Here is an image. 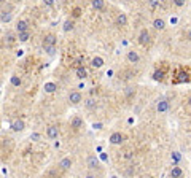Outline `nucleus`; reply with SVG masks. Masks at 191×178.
Wrapping results in <instances>:
<instances>
[{
	"mask_svg": "<svg viewBox=\"0 0 191 178\" xmlns=\"http://www.w3.org/2000/svg\"><path fill=\"white\" fill-rule=\"evenodd\" d=\"M30 38V32H22V34H18V40L19 41H27Z\"/></svg>",
	"mask_w": 191,
	"mask_h": 178,
	"instance_id": "22",
	"label": "nucleus"
},
{
	"mask_svg": "<svg viewBox=\"0 0 191 178\" xmlns=\"http://www.w3.org/2000/svg\"><path fill=\"white\" fill-rule=\"evenodd\" d=\"M188 105L191 107V95H189V99H188Z\"/></svg>",
	"mask_w": 191,
	"mask_h": 178,
	"instance_id": "39",
	"label": "nucleus"
},
{
	"mask_svg": "<svg viewBox=\"0 0 191 178\" xmlns=\"http://www.w3.org/2000/svg\"><path fill=\"white\" fill-rule=\"evenodd\" d=\"M183 176V170L178 165H174L169 172V178H182Z\"/></svg>",
	"mask_w": 191,
	"mask_h": 178,
	"instance_id": "6",
	"label": "nucleus"
},
{
	"mask_svg": "<svg viewBox=\"0 0 191 178\" xmlns=\"http://www.w3.org/2000/svg\"><path fill=\"white\" fill-rule=\"evenodd\" d=\"M11 21V13H8V11H2V24H5V22H10Z\"/></svg>",
	"mask_w": 191,
	"mask_h": 178,
	"instance_id": "23",
	"label": "nucleus"
},
{
	"mask_svg": "<svg viewBox=\"0 0 191 178\" xmlns=\"http://www.w3.org/2000/svg\"><path fill=\"white\" fill-rule=\"evenodd\" d=\"M108 142H110L112 145H121V143L124 142V135H123L121 132H113V134L110 135Z\"/></svg>",
	"mask_w": 191,
	"mask_h": 178,
	"instance_id": "3",
	"label": "nucleus"
},
{
	"mask_svg": "<svg viewBox=\"0 0 191 178\" xmlns=\"http://www.w3.org/2000/svg\"><path fill=\"white\" fill-rule=\"evenodd\" d=\"M172 159H174V165H177V162L180 161V153H172Z\"/></svg>",
	"mask_w": 191,
	"mask_h": 178,
	"instance_id": "30",
	"label": "nucleus"
},
{
	"mask_svg": "<svg viewBox=\"0 0 191 178\" xmlns=\"http://www.w3.org/2000/svg\"><path fill=\"white\" fill-rule=\"evenodd\" d=\"M16 32L18 34L29 32V22L27 21H18V24H16Z\"/></svg>",
	"mask_w": 191,
	"mask_h": 178,
	"instance_id": "4",
	"label": "nucleus"
},
{
	"mask_svg": "<svg viewBox=\"0 0 191 178\" xmlns=\"http://www.w3.org/2000/svg\"><path fill=\"white\" fill-rule=\"evenodd\" d=\"M45 3H46L48 7H51V5L54 3V0H45Z\"/></svg>",
	"mask_w": 191,
	"mask_h": 178,
	"instance_id": "36",
	"label": "nucleus"
},
{
	"mask_svg": "<svg viewBox=\"0 0 191 178\" xmlns=\"http://www.w3.org/2000/svg\"><path fill=\"white\" fill-rule=\"evenodd\" d=\"M150 41H151L150 32H148L147 29H142V30H140V34H139V43H140L142 46H148V45H150Z\"/></svg>",
	"mask_w": 191,
	"mask_h": 178,
	"instance_id": "1",
	"label": "nucleus"
},
{
	"mask_svg": "<svg viewBox=\"0 0 191 178\" xmlns=\"http://www.w3.org/2000/svg\"><path fill=\"white\" fill-rule=\"evenodd\" d=\"M91 5L96 10H104V0H91Z\"/></svg>",
	"mask_w": 191,
	"mask_h": 178,
	"instance_id": "21",
	"label": "nucleus"
},
{
	"mask_svg": "<svg viewBox=\"0 0 191 178\" xmlns=\"http://www.w3.org/2000/svg\"><path fill=\"white\" fill-rule=\"evenodd\" d=\"M11 129H13L14 132H21V131H24V121H21V119L13 121V122H11Z\"/></svg>",
	"mask_w": 191,
	"mask_h": 178,
	"instance_id": "9",
	"label": "nucleus"
},
{
	"mask_svg": "<svg viewBox=\"0 0 191 178\" xmlns=\"http://www.w3.org/2000/svg\"><path fill=\"white\" fill-rule=\"evenodd\" d=\"M81 100H83V95H81L78 91H72V92L68 94V102H70L72 105H78Z\"/></svg>",
	"mask_w": 191,
	"mask_h": 178,
	"instance_id": "2",
	"label": "nucleus"
},
{
	"mask_svg": "<svg viewBox=\"0 0 191 178\" xmlns=\"http://www.w3.org/2000/svg\"><path fill=\"white\" fill-rule=\"evenodd\" d=\"M86 107L88 108H96V100L94 99H88L86 100Z\"/></svg>",
	"mask_w": 191,
	"mask_h": 178,
	"instance_id": "29",
	"label": "nucleus"
},
{
	"mask_svg": "<svg viewBox=\"0 0 191 178\" xmlns=\"http://www.w3.org/2000/svg\"><path fill=\"white\" fill-rule=\"evenodd\" d=\"M11 86H21V78H19V76H16V75H13L11 76Z\"/></svg>",
	"mask_w": 191,
	"mask_h": 178,
	"instance_id": "27",
	"label": "nucleus"
},
{
	"mask_svg": "<svg viewBox=\"0 0 191 178\" xmlns=\"http://www.w3.org/2000/svg\"><path fill=\"white\" fill-rule=\"evenodd\" d=\"M70 126H72V129H74V131H78V129H81V127H83V119L78 118V116H74V118H72Z\"/></svg>",
	"mask_w": 191,
	"mask_h": 178,
	"instance_id": "7",
	"label": "nucleus"
},
{
	"mask_svg": "<svg viewBox=\"0 0 191 178\" xmlns=\"http://www.w3.org/2000/svg\"><path fill=\"white\" fill-rule=\"evenodd\" d=\"M30 138H32V140H38V138H40V134H38V132H34V134L30 135Z\"/></svg>",
	"mask_w": 191,
	"mask_h": 178,
	"instance_id": "34",
	"label": "nucleus"
},
{
	"mask_svg": "<svg viewBox=\"0 0 191 178\" xmlns=\"http://www.w3.org/2000/svg\"><path fill=\"white\" fill-rule=\"evenodd\" d=\"M46 134H48V137H50V138H57L59 129L56 126H50V127H48V131H46Z\"/></svg>",
	"mask_w": 191,
	"mask_h": 178,
	"instance_id": "10",
	"label": "nucleus"
},
{
	"mask_svg": "<svg viewBox=\"0 0 191 178\" xmlns=\"http://www.w3.org/2000/svg\"><path fill=\"white\" fill-rule=\"evenodd\" d=\"M70 30H74V22H72V21H65L64 22V32H70Z\"/></svg>",
	"mask_w": 191,
	"mask_h": 178,
	"instance_id": "24",
	"label": "nucleus"
},
{
	"mask_svg": "<svg viewBox=\"0 0 191 178\" xmlns=\"http://www.w3.org/2000/svg\"><path fill=\"white\" fill-rule=\"evenodd\" d=\"M81 14V10L80 8H74V11H72V16H74V18H78Z\"/></svg>",
	"mask_w": 191,
	"mask_h": 178,
	"instance_id": "32",
	"label": "nucleus"
},
{
	"mask_svg": "<svg viewBox=\"0 0 191 178\" xmlns=\"http://www.w3.org/2000/svg\"><path fill=\"white\" fill-rule=\"evenodd\" d=\"M5 41H7L8 45H11V43L14 41V34H13V32H7V35H5Z\"/></svg>",
	"mask_w": 191,
	"mask_h": 178,
	"instance_id": "28",
	"label": "nucleus"
},
{
	"mask_svg": "<svg viewBox=\"0 0 191 178\" xmlns=\"http://www.w3.org/2000/svg\"><path fill=\"white\" fill-rule=\"evenodd\" d=\"M148 5H150L151 8H156V7L159 5V0H148Z\"/></svg>",
	"mask_w": 191,
	"mask_h": 178,
	"instance_id": "31",
	"label": "nucleus"
},
{
	"mask_svg": "<svg viewBox=\"0 0 191 178\" xmlns=\"http://www.w3.org/2000/svg\"><path fill=\"white\" fill-rule=\"evenodd\" d=\"M94 129H102V124H94Z\"/></svg>",
	"mask_w": 191,
	"mask_h": 178,
	"instance_id": "37",
	"label": "nucleus"
},
{
	"mask_svg": "<svg viewBox=\"0 0 191 178\" xmlns=\"http://www.w3.org/2000/svg\"><path fill=\"white\" fill-rule=\"evenodd\" d=\"M124 95H126L128 99L134 97V95H135V89H134V88H131V86H129V88H126V91H124Z\"/></svg>",
	"mask_w": 191,
	"mask_h": 178,
	"instance_id": "25",
	"label": "nucleus"
},
{
	"mask_svg": "<svg viewBox=\"0 0 191 178\" xmlns=\"http://www.w3.org/2000/svg\"><path fill=\"white\" fill-rule=\"evenodd\" d=\"M45 91L46 92H54L56 91V84L54 83H46L45 84Z\"/></svg>",
	"mask_w": 191,
	"mask_h": 178,
	"instance_id": "26",
	"label": "nucleus"
},
{
	"mask_svg": "<svg viewBox=\"0 0 191 178\" xmlns=\"http://www.w3.org/2000/svg\"><path fill=\"white\" fill-rule=\"evenodd\" d=\"M91 65H92L94 68H99V67L104 65V59H102V57H94V59L91 61Z\"/></svg>",
	"mask_w": 191,
	"mask_h": 178,
	"instance_id": "18",
	"label": "nucleus"
},
{
	"mask_svg": "<svg viewBox=\"0 0 191 178\" xmlns=\"http://www.w3.org/2000/svg\"><path fill=\"white\" fill-rule=\"evenodd\" d=\"M14 2H21V0H14Z\"/></svg>",
	"mask_w": 191,
	"mask_h": 178,
	"instance_id": "41",
	"label": "nucleus"
},
{
	"mask_svg": "<svg viewBox=\"0 0 191 178\" xmlns=\"http://www.w3.org/2000/svg\"><path fill=\"white\" fill-rule=\"evenodd\" d=\"M56 41H57V38H56V35H53V34H48V35L43 38V45H54V46H56Z\"/></svg>",
	"mask_w": 191,
	"mask_h": 178,
	"instance_id": "11",
	"label": "nucleus"
},
{
	"mask_svg": "<svg viewBox=\"0 0 191 178\" xmlns=\"http://www.w3.org/2000/svg\"><path fill=\"white\" fill-rule=\"evenodd\" d=\"M174 5H177V7H183V5H185V0H174Z\"/></svg>",
	"mask_w": 191,
	"mask_h": 178,
	"instance_id": "33",
	"label": "nucleus"
},
{
	"mask_svg": "<svg viewBox=\"0 0 191 178\" xmlns=\"http://www.w3.org/2000/svg\"><path fill=\"white\" fill-rule=\"evenodd\" d=\"M86 178H96V176H94V175H88Z\"/></svg>",
	"mask_w": 191,
	"mask_h": 178,
	"instance_id": "40",
	"label": "nucleus"
},
{
	"mask_svg": "<svg viewBox=\"0 0 191 178\" xmlns=\"http://www.w3.org/2000/svg\"><path fill=\"white\" fill-rule=\"evenodd\" d=\"M191 80V75H188L186 72L183 73L182 70L178 72V75H177V78L174 80V83H183V81H189Z\"/></svg>",
	"mask_w": 191,
	"mask_h": 178,
	"instance_id": "8",
	"label": "nucleus"
},
{
	"mask_svg": "<svg viewBox=\"0 0 191 178\" xmlns=\"http://www.w3.org/2000/svg\"><path fill=\"white\" fill-rule=\"evenodd\" d=\"M75 73H77V78H80V80H83V78H86V68L85 67H77V70H75Z\"/></svg>",
	"mask_w": 191,
	"mask_h": 178,
	"instance_id": "17",
	"label": "nucleus"
},
{
	"mask_svg": "<svg viewBox=\"0 0 191 178\" xmlns=\"http://www.w3.org/2000/svg\"><path fill=\"white\" fill-rule=\"evenodd\" d=\"M43 49L46 51V54H50V56H53L56 53V46L54 45H43Z\"/></svg>",
	"mask_w": 191,
	"mask_h": 178,
	"instance_id": "20",
	"label": "nucleus"
},
{
	"mask_svg": "<svg viewBox=\"0 0 191 178\" xmlns=\"http://www.w3.org/2000/svg\"><path fill=\"white\" fill-rule=\"evenodd\" d=\"M153 27L156 29V30H164V27H166V22H164V19H155L153 21Z\"/></svg>",
	"mask_w": 191,
	"mask_h": 178,
	"instance_id": "14",
	"label": "nucleus"
},
{
	"mask_svg": "<svg viewBox=\"0 0 191 178\" xmlns=\"http://www.w3.org/2000/svg\"><path fill=\"white\" fill-rule=\"evenodd\" d=\"M97 165H99V161H97V158H96V156H89L88 158V167L89 169H96Z\"/></svg>",
	"mask_w": 191,
	"mask_h": 178,
	"instance_id": "16",
	"label": "nucleus"
},
{
	"mask_svg": "<svg viewBox=\"0 0 191 178\" xmlns=\"http://www.w3.org/2000/svg\"><path fill=\"white\" fill-rule=\"evenodd\" d=\"M124 158H126V159H131V158H132V153H131V151H126V154H124Z\"/></svg>",
	"mask_w": 191,
	"mask_h": 178,
	"instance_id": "35",
	"label": "nucleus"
},
{
	"mask_svg": "<svg viewBox=\"0 0 191 178\" xmlns=\"http://www.w3.org/2000/svg\"><path fill=\"white\" fill-rule=\"evenodd\" d=\"M116 24L121 25V27H123V25H126V24H128V16H126L124 13H119V14L116 16Z\"/></svg>",
	"mask_w": 191,
	"mask_h": 178,
	"instance_id": "13",
	"label": "nucleus"
},
{
	"mask_svg": "<svg viewBox=\"0 0 191 178\" xmlns=\"http://www.w3.org/2000/svg\"><path fill=\"white\" fill-rule=\"evenodd\" d=\"M128 61L132 62V64H137L140 61V56L135 53V51H128Z\"/></svg>",
	"mask_w": 191,
	"mask_h": 178,
	"instance_id": "12",
	"label": "nucleus"
},
{
	"mask_svg": "<svg viewBox=\"0 0 191 178\" xmlns=\"http://www.w3.org/2000/svg\"><path fill=\"white\" fill-rule=\"evenodd\" d=\"M188 38H189V40H191V29H189V30H188Z\"/></svg>",
	"mask_w": 191,
	"mask_h": 178,
	"instance_id": "38",
	"label": "nucleus"
},
{
	"mask_svg": "<svg viewBox=\"0 0 191 178\" xmlns=\"http://www.w3.org/2000/svg\"><path fill=\"white\" fill-rule=\"evenodd\" d=\"M70 165H72V159H70V158H64V159L59 162V167H61L62 170H68Z\"/></svg>",
	"mask_w": 191,
	"mask_h": 178,
	"instance_id": "15",
	"label": "nucleus"
},
{
	"mask_svg": "<svg viewBox=\"0 0 191 178\" xmlns=\"http://www.w3.org/2000/svg\"><path fill=\"white\" fill-rule=\"evenodd\" d=\"M153 80H156V81H162L164 80V70H155V73H153Z\"/></svg>",
	"mask_w": 191,
	"mask_h": 178,
	"instance_id": "19",
	"label": "nucleus"
},
{
	"mask_svg": "<svg viewBox=\"0 0 191 178\" xmlns=\"http://www.w3.org/2000/svg\"><path fill=\"white\" fill-rule=\"evenodd\" d=\"M156 110H158L159 113H166L167 110H169V102H167L166 99H161V100L158 102V105H156Z\"/></svg>",
	"mask_w": 191,
	"mask_h": 178,
	"instance_id": "5",
	"label": "nucleus"
}]
</instances>
